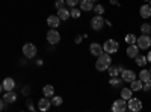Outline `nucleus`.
<instances>
[{
  "instance_id": "1",
  "label": "nucleus",
  "mask_w": 151,
  "mask_h": 112,
  "mask_svg": "<svg viewBox=\"0 0 151 112\" xmlns=\"http://www.w3.org/2000/svg\"><path fill=\"white\" fill-rule=\"evenodd\" d=\"M112 65V58L109 53L103 52L100 56H97V62H95V68L98 71H107V68Z\"/></svg>"
},
{
  "instance_id": "2",
  "label": "nucleus",
  "mask_w": 151,
  "mask_h": 112,
  "mask_svg": "<svg viewBox=\"0 0 151 112\" xmlns=\"http://www.w3.org/2000/svg\"><path fill=\"white\" fill-rule=\"evenodd\" d=\"M103 50H104L106 53H109V55L116 53V52L119 50V43L115 41V40H107V41H104V44H103Z\"/></svg>"
},
{
  "instance_id": "3",
  "label": "nucleus",
  "mask_w": 151,
  "mask_h": 112,
  "mask_svg": "<svg viewBox=\"0 0 151 112\" xmlns=\"http://www.w3.org/2000/svg\"><path fill=\"white\" fill-rule=\"evenodd\" d=\"M136 46L139 47V50H148V48L151 47V36L142 33L139 38L136 40Z\"/></svg>"
},
{
  "instance_id": "4",
  "label": "nucleus",
  "mask_w": 151,
  "mask_h": 112,
  "mask_svg": "<svg viewBox=\"0 0 151 112\" xmlns=\"http://www.w3.org/2000/svg\"><path fill=\"white\" fill-rule=\"evenodd\" d=\"M127 109H130L132 112L142 111V100H141V98H134V97L129 98V100H127Z\"/></svg>"
},
{
  "instance_id": "5",
  "label": "nucleus",
  "mask_w": 151,
  "mask_h": 112,
  "mask_svg": "<svg viewBox=\"0 0 151 112\" xmlns=\"http://www.w3.org/2000/svg\"><path fill=\"white\" fill-rule=\"evenodd\" d=\"M47 41L52 44V46H56L60 41V33L55 27H50V30L47 32Z\"/></svg>"
},
{
  "instance_id": "6",
  "label": "nucleus",
  "mask_w": 151,
  "mask_h": 112,
  "mask_svg": "<svg viewBox=\"0 0 151 112\" xmlns=\"http://www.w3.org/2000/svg\"><path fill=\"white\" fill-rule=\"evenodd\" d=\"M103 26H104V17L95 14V17L91 18V29H94V30H101Z\"/></svg>"
},
{
  "instance_id": "7",
  "label": "nucleus",
  "mask_w": 151,
  "mask_h": 112,
  "mask_svg": "<svg viewBox=\"0 0 151 112\" xmlns=\"http://www.w3.org/2000/svg\"><path fill=\"white\" fill-rule=\"evenodd\" d=\"M23 55L26 56L27 59L35 58V55H36V46H35V44H32V43L24 44V46H23Z\"/></svg>"
},
{
  "instance_id": "8",
  "label": "nucleus",
  "mask_w": 151,
  "mask_h": 112,
  "mask_svg": "<svg viewBox=\"0 0 151 112\" xmlns=\"http://www.w3.org/2000/svg\"><path fill=\"white\" fill-rule=\"evenodd\" d=\"M125 111H127V100H124V98H118V100L113 102L112 112H125Z\"/></svg>"
},
{
  "instance_id": "9",
  "label": "nucleus",
  "mask_w": 151,
  "mask_h": 112,
  "mask_svg": "<svg viewBox=\"0 0 151 112\" xmlns=\"http://www.w3.org/2000/svg\"><path fill=\"white\" fill-rule=\"evenodd\" d=\"M119 76H121V79H122V82H132V80H134L136 79V74H134V71L133 70H122V73L119 74Z\"/></svg>"
},
{
  "instance_id": "10",
  "label": "nucleus",
  "mask_w": 151,
  "mask_h": 112,
  "mask_svg": "<svg viewBox=\"0 0 151 112\" xmlns=\"http://www.w3.org/2000/svg\"><path fill=\"white\" fill-rule=\"evenodd\" d=\"M52 106V100H48V97H44V98H40V102H38V109L41 112H47Z\"/></svg>"
},
{
  "instance_id": "11",
  "label": "nucleus",
  "mask_w": 151,
  "mask_h": 112,
  "mask_svg": "<svg viewBox=\"0 0 151 112\" xmlns=\"http://www.w3.org/2000/svg\"><path fill=\"white\" fill-rule=\"evenodd\" d=\"M89 52H91V55L92 56H100V55H101L104 50H103V46L101 44H98V43H92L91 46H89Z\"/></svg>"
},
{
  "instance_id": "12",
  "label": "nucleus",
  "mask_w": 151,
  "mask_h": 112,
  "mask_svg": "<svg viewBox=\"0 0 151 112\" xmlns=\"http://www.w3.org/2000/svg\"><path fill=\"white\" fill-rule=\"evenodd\" d=\"M79 8L82 11H85V12H89V11L94 9V2H92V0H80V2H79Z\"/></svg>"
},
{
  "instance_id": "13",
  "label": "nucleus",
  "mask_w": 151,
  "mask_h": 112,
  "mask_svg": "<svg viewBox=\"0 0 151 112\" xmlns=\"http://www.w3.org/2000/svg\"><path fill=\"white\" fill-rule=\"evenodd\" d=\"M47 24H48V27L58 29L59 24H60V18L58 15H50V17H47Z\"/></svg>"
},
{
  "instance_id": "14",
  "label": "nucleus",
  "mask_w": 151,
  "mask_h": 112,
  "mask_svg": "<svg viewBox=\"0 0 151 112\" xmlns=\"http://www.w3.org/2000/svg\"><path fill=\"white\" fill-rule=\"evenodd\" d=\"M2 85H3V90L5 91H12V90L15 88V80L12 79V77H6V79H3Z\"/></svg>"
},
{
  "instance_id": "15",
  "label": "nucleus",
  "mask_w": 151,
  "mask_h": 112,
  "mask_svg": "<svg viewBox=\"0 0 151 112\" xmlns=\"http://www.w3.org/2000/svg\"><path fill=\"white\" fill-rule=\"evenodd\" d=\"M122 70H124V67H122V65H110V67L107 68L109 76H110V77H113V76H119V74L122 73Z\"/></svg>"
},
{
  "instance_id": "16",
  "label": "nucleus",
  "mask_w": 151,
  "mask_h": 112,
  "mask_svg": "<svg viewBox=\"0 0 151 112\" xmlns=\"http://www.w3.org/2000/svg\"><path fill=\"white\" fill-rule=\"evenodd\" d=\"M127 56L129 58H132V59H134L136 58V55L139 53V47H137L136 44H129V47H127Z\"/></svg>"
},
{
  "instance_id": "17",
  "label": "nucleus",
  "mask_w": 151,
  "mask_h": 112,
  "mask_svg": "<svg viewBox=\"0 0 151 112\" xmlns=\"http://www.w3.org/2000/svg\"><path fill=\"white\" fill-rule=\"evenodd\" d=\"M142 85H144V82L141 79H134L130 82V88L133 92H137V91H142Z\"/></svg>"
},
{
  "instance_id": "18",
  "label": "nucleus",
  "mask_w": 151,
  "mask_h": 112,
  "mask_svg": "<svg viewBox=\"0 0 151 112\" xmlns=\"http://www.w3.org/2000/svg\"><path fill=\"white\" fill-rule=\"evenodd\" d=\"M139 14H141V17L142 18H150L151 17V8H150V5H142L141 8H139Z\"/></svg>"
},
{
  "instance_id": "19",
  "label": "nucleus",
  "mask_w": 151,
  "mask_h": 112,
  "mask_svg": "<svg viewBox=\"0 0 151 112\" xmlns=\"http://www.w3.org/2000/svg\"><path fill=\"white\" fill-rule=\"evenodd\" d=\"M3 100L6 103H15L17 102V94L14 91H6L5 95H3Z\"/></svg>"
},
{
  "instance_id": "20",
  "label": "nucleus",
  "mask_w": 151,
  "mask_h": 112,
  "mask_svg": "<svg viewBox=\"0 0 151 112\" xmlns=\"http://www.w3.org/2000/svg\"><path fill=\"white\" fill-rule=\"evenodd\" d=\"M42 94H44V97L52 98L53 94H55V86L53 85H45L44 88H42Z\"/></svg>"
},
{
  "instance_id": "21",
  "label": "nucleus",
  "mask_w": 151,
  "mask_h": 112,
  "mask_svg": "<svg viewBox=\"0 0 151 112\" xmlns=\"http://www.w3.org/2000/svg\"><path fill=\"white\" fill-rule=\"evenodd\" d=\"M56 15H58L60 20H64V21H65V20H68V18L71 17V15H70V11H68V9H65V8L58 9V14H56Z\"/></svg>"
},
{
  "instance_id": "22",
  "label": "nucleus",
  "mask_w": 151,
  "mask_h": 112,
  "mask_svg": "<svg viewBox=\"0 0 151 112\" xmlns=\"http://www.w3.org/2000/svg\"><path fill=\"white\" fill-rule=\"evenodd\" d=\"M133 97V91L132 88H122L121 90V98H124V100H129V98Z\"/></svg>"
},
{
  "instance_id": "23",
  "label": "nucleus",
  "mask_w": 151,
  "mask_h": 112,
  "mask_svg": "<svg viewBox=\"0 0 151 112\" xmlns=\"http://www.w3.org/2000/svg\"><path fill=\"white\" fill-rule=\"evenodd\" d=\"M134 61H136V65H139V67H144V65H147V56H144V55H139L137 53L136 55V58H134Z\"/></svg>"
},
{
  "instance_id": "24",
  "label": "nucleus",
  "mask_w": 151,
  "mask_h": 112,
  "mask_svg": "<svg viewBox=\"0 0 151 112\" xmlns=\"http://www.w3.org/2000/svg\"><path fill=\"white\" fill-rule=\"evenodd\" d=\"M109 83H110L112 86H115V88H119L121 83H122V79H121V77H118V76H113V77H110Z\"/></svg>"
},
{
  "instance_id": "25",
  "label": "nucleus",
  "mask_w": 151,
  "mask_h": 112,
  "mask_svg": "<svg viewBox=\"0 0 151 112\" xmlns=\"http://www.w3.org/2000/svg\"><path fill=\"white\" fill-rule=\"evenodd\" d=\"M139 79H141L142 82L151 79V73H150V70H141V73H139Z\"/></svg>"
},
{
  "instance_id": "26",
  "label": "nucleus",
  "mask_w": 151,
  "mask_h": 112,
  "mask_svg": "<svg viewBox=\"0 0 151 112\" xmlns=\"http://www.w3.org/2000/svg\"><path fill=\"white\" fill-rule=\"evenodd\" d=\"M80 12H82V9H80V8L73 6V8H71V11H70V15H71L73 18H80Z\"/></svg>"
},
{
  "instance_id": "27",
  "label": "nucleus",
  "mask_w": 151,
  "mask_h": 112,
  "mask_svg": "<svg viewBox=\"0 0 151 112\" xmlns=\"http://www.w3.org/2000/svg\"><path fill=\"white\" fill-rule=\"evenodd\" d=\"M92 11L95 12L97 15H103L106 9H104V6H103V5H94V9H92Z\"/></svg>"
},
{
  "instance_id": "28",
  "label": "nucleus",
  "mask_w": 151,
  "mask_h": 112,
  "mask_svg": "<svg viewBox=\"0 0 151 112\" xmlns=\"http://www.w3.org/2000/svg\"><path fill=\"white\" fill-rule=\"evenodd\" d=\"M62 102H64V100H62L60 95H53L52 97V106H60Z\"/></svg>"
},
{
  "instance_id": "29",
  "label": "nucleus",
  "mask_w": 151,
  "mask_h": 112,
  "mask_svg": "<svg viewBox=\"0 0 151 112\" xmlns=\"http://www.w3.org/2000/svg\"><path fill=\"white\" fill-rule=\"evenodd\" d=\"M136 35H133V33H127L125 35V43L127 44H136Z\"/></svg>"
},
{
  "instance_id": "30",
  "label": "nucleus",
  "mask_w": 151,
  "mask_h": 112,
  "mask_svg": "<svg viewBox=\"0 0 151 112\" xmlns=\"http://www.w3.org/2000/svg\"><path fill=\"white\" fill-rule=\"evenodd\" d=\"M141 32H142L144 35H150V32H151V26H150L148 23L141 24Z\"/></svg>"
},
{
  "instance_id": "31",
  "label": "nucleus",
  "mask_w": 151,
  "mask_h": 112,
  "mask_svg": "<svg viewBox=\"0 0 151 112\" xmlns=\"http://www.w3.org/2000/svg\"><path fill=\"white\" fill-rule=\"evenodd\" d=\"M67 3H65V0H56L55 2V8L56 9H60V8H64Z\"/></svg>"
},
{
  "instance_id": "32",
  "label": "nucleus",
  "mask_w": 151,
  "mask_h": 112,
  "mask_svg": "<svg viewBox=\"0 0 151 112\" xmlns=\"http://www.w3.org/2000/svg\"><path fill=\"white\" fill-rule=\"evenodd\" d=\"M142 90H144V91H150V90H151V79H148V80H145V82H144Z\"/></svg>"
},
{
  "instance_id": "33",
  "label": "nucleus",
  "mask_w": 151,
  "mask_h": 112,
  "mask_svg": "<svg viewBox=\"0 0 151 112\" xmlns=\"http://www.w3.org/2000/svg\"><path fill=\"white\" fill-rule=\"evenodd\" d=\"M79 2H80V0H65V3H67L70 8H73V6H77V5H79Z\"/></svg>"
},
{
  "instance_id": "34",
  "label": "nucleus",
  "mask_w": 151,
  "mask_h": 112,
  "mask_svg": "<svg viewBox=\"0 0 151 112\" xmlns=\"http://www.w3.org/2000/svg\"><path fill=\"white\" fill-rule=\"evenodd\" d=\"M21 94H23V95H29V94H30V86H29V85L23 86V88H21Z\"/></svg>"
},
{
  "instance_id": "35",
  "label": "nucleus",
  "mask_w": 151,
  "mask_h": 112,
  "mask_svg": "<svg viewBox=\"0 0 151 112\" xmlns=\"http://www.w3.org/2000/svg\"><path fill=\"white\" fill-rule=\"evenodd\" d=\"M26 106H27V109H29V111H35V106L32 105V102H30V100H27V102H26Z\"/></svg>"
},
{
  "instance_id": "36",
  "label": "nucleus",
  "mask_w": 151,
  "mask_h": 112,
  "mask_svg": "<svg viewBox=\"0 0 151 112\" xmlns=\"http://www.w3.org/2000/svg\"><path fill=\"white\" fill-rule=\"evenodd\" d=\"M82 38H83V35H77V36H76V44H80Z\"/></svg>"
},
{
  "instance_id": "37",
  "label": "nucleus",
  "mask_w": 151,
  "mask_h": 112,
  "mask_svg": "<svg viewBox=\"0 0 151 112\" xmlns=\"http://www.w3.org/2000/svg\"><path fill=\"white\" fill-rule=\"evenodd\" d=\"M109 2H110V5H115V6H119V2H118V0H109Z\"/></svg>"
},
{
  "instance_id": "38",
  "label": "nucleus",
  "mask_w": 151,
  "mask_h": 112,
  "mask_svg": "<svg viewBox=\"0 0 151 112\" xmlns=\"http://www.w3.org/2000/svg\"><path fill=\"white\" fill-rule=\"evenodd\" d=\"M5 103H6L5 100H0V111H3V109H5Z\"/></svg>"
},
{
  "instance_id": "39",
  "label": "nucleus",
  "mask_w": 151,
  "mask_h": 112,
  "mask_svg": "<svg viewBox=\"0 0 151 112\" xmlns=\"http://www.w3.org/2000/svg\"><path fill=\"white\" fill-rule=\"evenodd\" d=\"M36 65L41 67V65H42V59H38V61H36Z\"/></svg>"
},
{
  "instance_id": "40",
  "label": "nucleus",
  "mask_w": 151,
  "mask_h": 112,
  "mask_svg": "<svg viewBox=\"0 0 151 112\" xmlns=\"http://www.w3.org/2000/svg\"><path fill=\"white\" fill-rule=\"evenodd\" d=\"M147 61H148V62H150V64H151V52L148 53V56H147Z\"/></svg>"
},
{
  "instance_id": "41",
  "label": "nucleus",
  "mask_w": 151,
  "mask_h": 112,
  "mask_svg": "<svg viewBox=\"0 0 151 112\" xmlns=\"http://www.w3.org/2000/svg\"><path fill=\"white\" fill-rule=\"evenodd\" d=\"M2 91H3V85H2V83H0V92H2Z\"/></svg>"
},
{
  "instance_id": "42",
  "label": "nucleus",
  "mask_w": 151,
  "mask_h": 112,
  "mask_svg": "<svg viewBox=\"0 0 151 112\" xmlns=\"http://www.w3.org/2000/svg\"><path fill=\"white\" fill-rule=\"evenodd\" d=\"M148 5H150V8H151V0H148Z\"/></svg>"
},
{
  "instance_id": "43",
  "label": "nucleus",
  "mask_w": 151,
  "mask_h": 112,
  "mask_svg": "<svg viewBox=\"0 0 151 112\" xmlns=\"http://www.w3.org/2000/svg\"><path fill=\"white\" fill-rule=\"evenodd\" d=\"M92 2H94V3H95V2H98V0H92Z\"/></svg>"
},
{
  "instance_id": "44",
  "label": "nucleus",
  "mask_w": 151,
  "mask_h": 112,
  "mask_svg": "<svg viewBox=\"0 0 151 112\" xmlns=\"http://www.w3.org/2000/svg\"><path fill=\"white\" fill-rule=\"evenodd\" d=\"M150 73H151V68H150Z\"/></svg>"
},
{
  "instance_id": "45",
  "label": "nucleus",
  "mask_w": 151,
  "mask_h": 112,
  "mask_svg": "<svg viewBox=\"0 0 151 112\" xmlns=\"http://www.w3.org/2000/svg\"><path fill=\"white\" fill-rule=\"evenodd\" d=\"M145 2H148V0H145Z\"/></svg>"
},
{
  "instance_id": "46",
  "label": "nucleus",
  "mask_w": 151,
  "mask_h": 112,
  "mask_svg": "<svg viewBox=\"0 0 151 112\" xmlns=\"http://www.w3.org/2000/svg\"><path fill=\"white\" fill-rule=\"evenodd\" d=\"M150 35H151V32H150Z\"/></svg>"
}]
</instances>
